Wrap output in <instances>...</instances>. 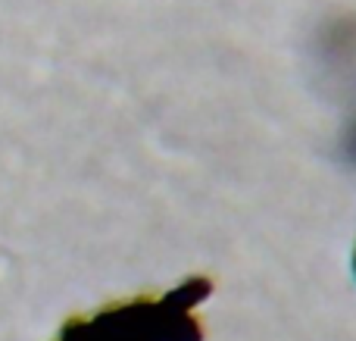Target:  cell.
Here are the masks:
<instances>
[{
  "label": "cell",
  "mask_w": 356,
  "mask_h": 341,
  "mask_svg": "<svg viewBox=\"0 0 356 341\" xmlns=\"http://www.w3.org/2000/svg\"><path fill=\"white\" fill-rule=\"evenodd\" d=\"M209 279H184L163 294H141L72 317L54 341H200L197 307L209 298Z\"/></svg>",
  "instance_id": "1"
},
{
  "label": "cell",
  "mask_w": 356,
  "mask_h": 341,
  "mask_svg": "<svg viewBox=\"0 0 356 341\" xmlns=\"http://www.w3.org/2000/svg\"><path fill=\"white\" fill-rule=\"evenodd\" d=\"M353 269H356V257H353Z\"/></svg>",
  "instance_id": "2"
}]
</instances>
